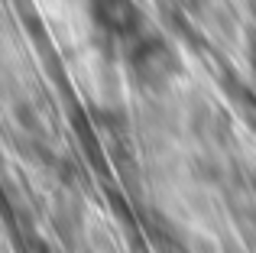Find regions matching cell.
I'll return each mask as SVG.
<instances>
[{"label":"cell","instance_id":"7a4b0ae2","mask_svg":"<svg viewBox=\"0 0 256 253\" xmlns=\"http://www.w3.org/2000/svg\"><path fill=\"white\" fill-rule=\"evenodd\" d=\"M91 16L100 32L126 46L146 32V16L136 0H91Z\"/></svg>","mask_w":256,"mask_h":253},{"label":"cell","instance_id":"3957f363","mask_svg":"<svg viewBox=\"0 0 256 253\" xmlns=\"http://www.w3.org/2000/svg\"><path fill=\"white\" fill-rule=\"evenodd\" d=\"M250 58L256 62V32H253V42H250Z\"/></svg>","mask_w":256,"mask_h":253},{"label":"cell","instance_id":"6da1fadb","mask_svg":"<svg viewBox=\"0 0 256 253\" xmlns=\"http://www.w3.org/2000/svg\"><path fill=\"white\" fill-rule=\"evenodd\" d=\"M126 49H130V72L146 88H166L178 75V52H175V46L169 39L146 30Z\"/></svg>","mask_w":256,"mask_h":253}]
</instances>
